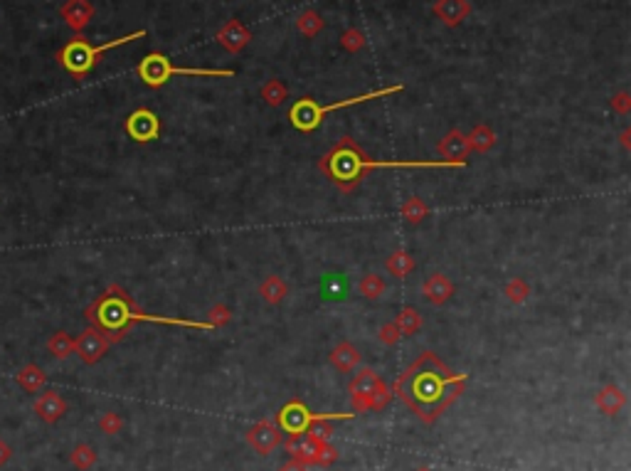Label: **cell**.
<instances>
[{
  "label": "cell",
  "instance_id": "21",
  "mask_svg": "<svg viewBox=\"0 0 631 471\" xmlns=\"http://www.w3.org/2000/svg\"><path fill=\"white\" fill-rule=\"evenodd\" d=\"M259 296H262L267 303H272V306H277V303H282L284 298L289 296V284L284 281L282 277L269 274L267 279L259 284Z\"/></svg>",
  "mask_w": 631,
  "mask_h": 471
},
{
  "label": "cell",
  "instance_id": "14",
  "mask_svg": "<svg viewBox=\"0 0 631 471\" xmlns=\"http://www.w3.org/2000/svg\"><path fill=\"white\" fill-rule=\"evenodd\" d=\"M422 296L432 303V306H444L451 296H454V284L449 281V277H444L441 272L429 274L422 284Z\"/></svg>",
  "mask_w": 631,
  "mask_h": 471
},
{
  "label": "cell",
  "instance_id": "5",
  "mask_svg": "<svg viewBox=\"0 0 631 471\" xmlns=\"http://www.w3.org/2000/svg\"><path fill=\"white\" fill-rule=\"evenodd\" d=\"M400 92H402V84H395V87H385V89H378V92H365L358 96H350V99L335 101V104H316L311 96H303V99H299L296 104L291 106L289 119H291L294 129L303 131V134H311V131H316L320 124H323L325 116L333 114V111L365 104V101H373V99H383V96H393Z\"/></svg>",
  "mask_w": 631,
  "mask_h": 471
},
{
  "label": "cell",
  "instance_id": "18",
  "mask_svg": "<svg viewBox=\"0 0 631 471\" xmlns=\"http://www.w3.org/2000/svg\"><path fill=\"white\" fill-rule=\"evenodd\" d=\"M594 405H597L604 414L614 417V414L622 412L624 405H627V392H624L619 385H604V388L597 392V397H594Z\"/></svg>",
  "mask_w": 631,
  "mask_h": 471
},
{
  "label": "cell",
  "instance_id": "38",
  "mask_svg": "<svg viewBox=\"0 0 631 471\" xmlns=\"http://www.w3.org/2000/svg\"><path fill=\"white\" fill-rule=\"evenodd\" d=\"M10 459H13V449H10L8 444L3 442V439H0V469H3L5 464L10 462Z\"/></svg>",
  "mask_w": 631,
  "mask_h": 471
},
{
  "label": "cell",
  "instance_id": "29",
  "mask_svg": "<svg viewBox=\"0 0 631 471\" xmlns=\"http://www.w3.org/2000/svg\"><path fill=\"white\" fill-rule=\"evenodd\" d=\"M289 96V89L282 79H269L267 84L262 87V99L267 101L269 106H282Z\"/></svg>",
  "mask_w": 631,
  "mask_h": 471
},
{
  "label": "cell",
  "instance_id": "26",
  "mask_svg": "<svg viewBox=\"0 0 631 471\" xmlns=\"http://www.w3.org/2000/svg\"><path fill=\"white\" fill-rule=\"evenodd\" d=\"M47 351L52 353L57 361H64V358H69L74 353V338L69 336L67 331H57L47 341Z\"/></svg>",
  "mask_w": 631,
  "mask_h": 471
},
{
  "label": "cell",
  "instance_id": "36",
  "mask_svg": "<svg viewBox=\"0 0 631 471\" xmlns=\"http://www.w3.org/2000/svg\"><path fill=\"white\" fill-rule=\"evenodd\" d=\"M612 109L617 111V114L627 116L629 111H631V96H629V92H619V94H614V96H612Z\"/></svg>",
  "mask_w": 631,
  "mask_h": 471
},
{
  "label": "cell",
  "instance_id": "7",
  "mask_svg": "<svg viewBox=\"0 0 631 471\" xmlns=\"http://www.w3.org/2000/svg\"><path fill=\"white\" fill-rule=\"evenodd\" d=\"M383 378L378 376L375 371L370 368H363L348 385V392H350V405H353L355 414L360 412H370L373 409V397L380 388H383Z\"/></svg>",
  "mask_w": 631,
  "mask_h": 471
},
{
  "label": "cell",
  "instance_id": "31",
  "mask_svg": "<svg viewBox=\"0 0 631 471\" xmlns=\"http://www.w3.org/2000/svg\"><path fill=\"white\" fill-rule=\"evenodd\" d=\"M503 293H506V298L511 303H526L528 296H531V284L523 279V277H513V279L506 284Z\"/></svg>",
  "mask_w": 631,
  "mask_h": 471
},
{
  "label": "cell",
  "instance_id": "28",
  "mask_svg": "<svg viewBox=\"0 0 631 471\" xmlns=\"http://www.w3.org/2000/svg\"><path fill=\"white\" fill-rule=\"evenodd\" d=\"M358 291H360V296H365V298H380V296H385V291H388V284H385L383 277H378V274H365L363 279L358 281Z\"/></svg>",
  "mask_w": 631,
  "mask_h": 471
},
{
  "label": "cell",
  "instance_id": "34",
  "mask_svg": "<svg viewBox=\"0 0 631 471\" xmlns=\"http://www.w3.org/2000/svg\"><path fill=\"white\" fill-rule=\"evenodd\" d=\"M340 45H343L348 52H358V50L365 47V35L360 30H345L343 37H340Z\"/></svg>",
  "mask_w": 631,
  "mask_h": 471
},
{
  "label": "cell",
  "instance_id": "39",
  "mask_svg": "<svg viewBox=\"0 0 631 471\" xmlns=\"http://www.w3.org/2000/svg\"><path fill=\"white\" fill-rule=\"evenodd\" d=\"M619 141H622L624 151H631V129H624L622 136H619Z\"/></svg>",
  "mask_w": 631,
  "mask_h": 471
},
{
  "label": "cell",
  "instance_id": "33",
  "mask_svg": "<svg viewBox=\"0 0 631 471\" xmlns=\"http://www.w3.org/2000/svg\"><path fill=\"white\" fill-rule=\"evenodd\" d=\"M121 427H124V419L119 412H104L99 417V429L104 434H119Z\"/></svg>",
  "mask_w": 631,
  "mask_h": 471
},
{
  "label": "cell",
  "instance_id": "9",
  "mask_svg": "<svg viewBox=\"0 0 631 471\" xmlns=\"http://www.w3.org/2000/svg\"><path fill=\"white\" fill-rule=\"evenodd\" d=\"M313 417L316 414L301 402V400H291V402H286L282 409H279L277 424H279V429L286 434H301V432H306V427L313 422Z\"/></svg>",
  "mask_w": 631,
  "mask_h": 471
},
{
  "label": "cell",
  "instance_id": "4",
  "mask_svg": "<svg viewBox=\"0 0 631 471\" xmlns=\"http://www.w3.org/2000/svg\"><path fill=\"white\" fill-rule=\"evenodd\" d=\"M141 37H146V30H136V33L124 35V37H119V40H109V42H104V45H89L86 37L77 35V37L69 40V42L57 52V62L62 64L74 79H84L86 74L96 67L101 54H106L114 47H121V45L134 42V40H141Z\"/></svg>",
  "mask_w": 631,
  "mask_h": 471
},
{
  "label": "cell",
  "instance_id": "13",
  "mask_svg": "<svg viewBox=\"0 0 631 471\" xmlns=\"http://www.w3.org/2000/svg\"><path fill=\"white\" fill-rule=\"evenodd\" d=\"M35 414H37L42 422L54 424L67 414V402H64V397L57 392V390H45V392L35 400Z\"/></svg>",
  "mask_w": 631,
  "mask_h": 471
},
{
  "label": "cell",
  "instance_id": "22",
  "mask_svg": "<svg viewBox=\"0 0 631 471\" xmlns=\"http://www.w3.org/2000/svg\"><path fill=\"white\" fill-rule=\"evenodd\" d=\"M415 267H417L415 257L405 250H395L393 255L385 260V269H388V274L397 277V279H405L410 272H415Z\"/></svg>",
  "mask_w": 631,
  "mask_h": 471
},
{
  "label": "cell",
  "instance_id": "16",
  "mask_svg": "<svg viewBox=\"0 0 631 471\" xmlns=\"http://www.w3.org/2000/svg\"><path fill=\"white\" fill-rule=\"evenodd\" d=\"M59 13H62V20L74 33H81L89 25V20L94 18V5L89 0H67Z\"/></svg>",
  "mask_w": 631,
  "mask_h": 471
},
{
  "label": "cell",
  "instance_id": "30",
  "mask_svg": "<svg viewBox=\"0 0 631 471\" xmlns=\"http://www.w3.org/2000/svg\"><path fill=\"white\" fill-rule=\"evenodd\" d=\"M323 25H325L323 18H320L316 10H303V13L296 18V28L301 30L306 37H316V35L323 30Z\"/></svg>",
  "mask_w": 631,
  "mask_h": 471
},
{
  "label": "cell",
  "instance_id": "17",
  "mask_svg": "<svg viewBox=\"0 0 631 471\" xmlns=\"http://www.w3.org/2000/svg\"><path fill=\"white\" fill-rule=\"evenodd\" d=\"M434 13L439 15V20L449 28H456L459 23H464V18L471 13L469 0H436Z\"/></svg>",
  "mask_w": 631,
  "mask_h": 471
},
{
  "label": "cell",
  "instance_id": "25",
  "mask_svg": "<svg viewBox=\"0 0 631 471\" xmlns=\"http://www.w3.org/2000/svg\"><path fill=\"white\" fill-rule=\"evenodd\" d=\"M400 215L405 217V222H410V225H419V222H424L427 217H429V205H427L422 197L412 195L400 205Z\"/></svg>",
  "mask_w": 631,
  "mask_h": 471
},
{
  "label": "cell",
  "instance_id": "12",
  "mask_svg": "<svg viewBox=\"0 0 631 471\" xmlns=\"http://www.w3.org/2000/svg\"><path fill=\"white\" fill-rule=\"evenodd\" d=\"M436 153L441 156V161H451V163H466V158L471 156L469 141L461 129H451L444 139L436 144Z\"/></svg>",
  "mask_w": 631,
  "mask_h": 471
},
{
  "label": "cell",
  "instance_id": "24",
  "mask_svg": "<svg viewBox=\"0 0 631 471\" xmlns=\"http://www.w3.org/2000/svg\"><path fill=\"white\" fill-rule=\"evenodd\" d=\"M395 326H397V331H400L402 336H415V333L424 326V316H422L415 306H405L400 313H397Z\"/></svg>",
  "mask_w": 631,
  "mask_h": 471
},
{
  "label": "cell",
  "instance_id": "6",
  "mask_svg": "<svg viewBox=\"0 0 631 471\" xmlns=\"http://www.w3.org/2000/svg\"><path fill=\"white\" fill-rule=\"evenodd\" d=\"M175 74L183 77H235V69H205V67H175L166 54L151 52L141 59L139 64V77L144 79V84H149L151 89H158Z\"/></svg>",
  "mask_w": 631,
  "mask_h": 471
},
{
  "label": "cell",
  "instance_id": "15",
  "mask_svg": "<svg viewBox=\"0 0 631 471\" xmlns=\"http://www.w3.org/2000/svg\"><path fill=\"white\" fill-rule=\"evenodd\" d=\"M249 40H252V35H249V30L244 28L239 20H227L225 28L217 33V42H220L227 52H235V54L247 47Z\"/></svg>",
  "mask_w": 631,
  "mask_h": 471
},
{
  "label": "cell",
  "instance_id": "37",
  "mask_svg": "<svg viewBox=\"0 0 631 471\" xmlns=\"http://www.w3.org/2000/svg\"><path fill=\"white\" fill-rule=\"evenodd\" d=\"M279 471H308V464L299 462V459H289V462L284 464V467L279 469Z\"/></svg>",
  "mask_w": 631,
  "mask_h": 471
},
{
  "label": "cell",
  "instance_id": "11",
  "mask_svg": "<svg viewBox=\"0 0 631 471\" xmlns=\"http://www.w3.org/2000/svg\"><path fill=\"white\" fill-rule=\"evenodd\" d=\"M124 129L134 141L149 144V141L158 139V134H161V121H158V116L151 109H136L134 114H129Z\"/></svg>",
  "mask_w": 631,
  "mask_h": 471
},
{
  "label": "cell",
  "instance_id": "19",
  "mask_svg": "<svg viewBox=\"0 0 631 471\" xmlns=\"http://www.w3.org/2000/svg\"><path fill=\"white\" fill-rule=\"evenodd\" d=\"M330 366L340 373H353L360 366V351L350 341H340L330 351Z\"/></svg>",
  "mask_w": 631,
  "mask_h": 471
},
{
  "label": "cell",
  "instance_id": "10",
  "mask_svg": "<svg viewBox=\"0 0 631 471\" xmlns=\"http://www.w3.org/2000/svg\"><path fill=\"white\" fill-rule=\"evenodd\" d=\"M109 346H111V343L106 341V338L101 336L94 326H89V328H84V331L79 333L77 341H74V353L81 358L84 366H96V363L106 356Z\"/></svg>",
  "mask_w": 631,
  "mask_h": 471
},
{
  "label": "cell",
  "instance_id": "27",
  "mask_svg": "<svg viewBox=\"0 0 631 471\" xmlns=\"http://www.w3.org/2000/svg\"><path fill=\"white\" fill-rule=\"evenodd\" d=\"M69 462H72V467L77 469V471H89L96 464V449L91 447V444L81 442V444H77V447L72 449V454H69Z\"/></svg>",
  "mask_w": 631,
  "mask_h": 471
},
{
  "label": "cell",
  "instance_id": "32",
  "mask_svg": "<svg viewBox=\"0 0 631 471\" xmlns=\"http://www.w3.org/2000/svg\"><path fill=\"white\" fill-rule=\"evenodd\" d=\"M230 321H232V311L225 306V303H217V306H212L210 311H207V323L212 326V331H215V328H225Z\"/></svg>",
  "mask_w": 631,
  "mask_h": 471
},
{
  "label": "cell",
  "instance_id": "1",
  "mask_svg": "<svg viewBox=\"0 0 631 471\" xmlns=\"http://www.w3.org/2000/svg\"><path fill=\"white\" fill-rule=\"evenodd\" d=\"M469 376L454 373L432 351H424L395 380L393 395L402 400L424 424H432L464 395Z\"/></svg>",
  "mask_w": 631,
  "mask_h": 471
},
{
  "label": "cell",
  "instance_id": "35",
  "mask_svg": "<svg viewBox=\"0 0 631 471\" xmlns=\"http://www.w3.org/2000/svg\"><path fill=\"white\" fill-rule=\"evenodd\" d=\"M378 338H380V343H385V346H395V343L402 338V333L397 331L395 321H388V323H383V326H380Z\"/></svg>",
  "mask_w": 631,
  "mask_h": 471
},
{
  "label": "cell",
  "instance_id": "8",
  "mask_svg": "<svg viewBox=\"0 0 631 471\" xmlns=\"http://www.w3.org/2000/svg\"><path fill=\"white\" fill-rule=\"evenodd\" d=\"M282 434L284 432L279 429L277 419H262V422H257L254 427H249L247 444L257 454H262V457H269V454H272L274 449L282 444Z\"/></svg>",
  "mask_w": 631,
  "mask_h": 471
},
{
  "label": "cell",
  "instance_id": "2",
  "mask_svg": "<svg viewBox=\"0 0 631 471\" xmlns=\"http://www.w3.org/2000/svg\"><path fill=\"white\" fill-rule=\"evenodd\" d=\"M84 318L89 326H94L109 343H119L126 338V333L136 323H163V326H183L195 328V331H212L207 321H187V318H170V316H154L136 306V301L129 296L124 286L109 284L106 291L99 298L84 308Z\"/></svg>",
  "mask_w": 631,
  "mask_h": 471
},
{
  "label": "cell",
  "instance_id": "23",
  "mask_svg": "<svg viewBox=\"0 0 631 471\" xmlns=\"http://www.w3.org/2000/svg\"><path fill=\"white\" fill-rule=\"evenodd\" d=\"M466 141H469L471 151H476V153H488V151L496 146L498 136H496V131H493L491 126L478 124V126H473V131L466 136Z\"/></svg>",
  "mask_w": 631,
  "mask_h": 471
},
{
  "label": "cell",
  "instance_id": "3",
  "mask_svg": "<svg viewBox=\"0 0 631 471\" xmlns=\"http://www.w3.org/2000/svg\"><path fill=\"white\" fill-rule=\"evenodd\" d=\"M464 165L466 163H451V161H375L350 136H343L328 153L318 158V170L343 192H353L375 168H464Z\"/></svg>",
  "mask_w": 631,
  "mask_h": 471
},
{
  "label": "cell",
  "instance_id": "20",
  "mask_svg": "<svg viewBox=\"0 0 631 471\" xmlns=\"http://www.w3.org/2000/svg\"><path fill=\"white\" fill-rule=\"evenodd\" d=\"M15 380H18V385L28 395H37L40 390L45 388V383H47V376H45V371L40 366H35V363H28V366L20 368L18 376H15Z\"/></svg>",
  "mask_w": 631,
  "mask_h": 471
},
{
  "label": "cell",
  "instance_id": "40",
  "mask_svg": "<svg viewBox=\"0 0 631 471\" xmlns=\"http://www.w3.org/2000/svg\"><path fill=\"white\" fill-rule=\"evenodd\" d=\"M417 471H429V469H417Z\"/></svg>",
  "mask_w": 631,
  "mask_h": 471
}]
</instances>
